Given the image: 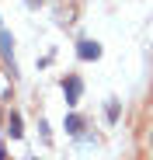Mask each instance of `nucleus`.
I'll use <instances>...</instances> for the list:
<instances>
[{
    "instance_id": "4",
    "label": "nucleus",
    "mask_w": 153,
    "mask_h": 160,
    "mask_svg": "<svg viewBox=\"0 0 153 160\" xmlns=\"http://www.w3.org/2000/svg\"><path fill=\"white\" fill-rule=\"evenodd\" d=\"M76 18V4H73V0H59V4H56V21L59 24H70Z\"/></svg>"
},
{
    "instance_id": "3",
    "label": "nucleus",
    "mask_w": 153,
    "mask_h": 160,
    "mask_svg": "<svg viewBox=\"0 0 153 160\" xmlns=\"http://www.w3.org/2000/svg\"><path fill=\"white\" fill-rule=\"evenodd\" d=\"M76 56H80V59H101V45L97 42H91V38H80V42H76Z\"/></svg>"
},
{
    "instance_id": "9",
    "label": "nucleus",
    "mask_w": 153,
    "mask_h": 160,
    "mask_svg": "<svg viewBox=\"0 0 153 160\" xmlns=\"http://www.w3.org/2000/svg\"><path fill=\"white\" fill-rule=\"evenodd\" d=\"M150 150H153V132H150Z\"/></svg>"
},
{
    "instance_id": "10",
    "label": "nucleus",
    "mask_w": 153,
    "mask_h": 160,
    "mask_svg": "<svg viewBox=\"0 0 153 160\" xmlns=\"http://www.w3.org/2000/svg\"><path fill=\"white\" fill-rule=\"evenodd\" d=\"M32 160H38V157H32Z\"/></svg>"
},
{
    "instance_id": "2",
    "label": "nucleus",
    "mask_w": 153,
    "mask_h": 160,
    "mask_svg": "<svg viewBox=\"0 0 153 160\" xmlns=\"http://www.w3.org/2000/svg\"><path fill=\"white\" fill-rule=\"evenodd\" d=\"M0 56H4V63L11 66V77H17V66H14V42L7 35V28H0Z\"/></svg>"
},
{
    "instance_id": "5",
    "label": "nucleus",
    "mask_w": 153,
    "mask_h": 160,
    "mask_svg": "<svg viewBox=\"0 0 153 160\" xmlns=\"http://www.w3.org/2000/svg\"><path fill=\"white\" fill-rule=\"evenodd\" d=\"M7 136H11V139H24V122H21L17 112L7 115Z\"/></svg>"
},
{
    "instance_id": "6",
    "label": "nucleus",
    "mask_w": 153,
    "mask_h": 160,
    "mask_svg": "<svg viewBox=\"0 0 153 160\" xmlns=\"http://www.w3.org/2000/svg\"><path fill=\"white\" fill-rule=\"evenodd\" d=\"M84 129H87V122H84L80 115H66V132H73V136H84Z\"/></svg>"
},
{
    "instance_id": "1",
    "label": "nucleus",
    "mask_w": 153,
    "mask_h": 160,
    "mask_svg": "<svg viewBox=\"0 0 153 160\" xmlns=\"http://www.w3.org/2000/svg\"><path fill=\"white\" fill-rule=\"evenodd\" d=\"M63 94H66V104L73 108V104L80 101V94H84V80L76 77V73H70V77L63 80Z\"/></svg>"
},
{
    "instance_id": "8",
    "label": "nucleus",
    "mask_w": 153,
    "mask_h": 160,
    "mask_svg": "<svg viewBox=\"0 0 153 160\" xmlns=\"http://www.w3.org/2000/svg\"><path fill=\"white\" fill-rule=\"evenodd\" d=\"M24 4H28V7H38V4H42V0H24Z\"/></svg>"
},
{
    "instance_id": "7",
    "label": "nucleus",
    "mask_w": 153,
    "mask_h": 160,
    "mask_svg": "<svg viewBox=\"0 0 153 160\" xmlns=\"http://www.w3.org/2000/svg\"><path fill=\"white\" fill-rule=\"evenodd\" d=\"M118 118V101H108V122Z\"/></svg>"
}]
</instances>
